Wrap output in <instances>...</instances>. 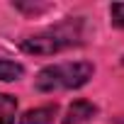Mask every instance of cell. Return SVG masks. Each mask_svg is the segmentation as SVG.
<instances>
[{
  "mask_svg": "<svg viewBox=\"0 0 124 124\" xmlns=\"http://www.w3.org/2000/svg\"><path fill=\"white\" fill-rule=\"evenodd\" d=\"M83 41V24L80 20H68V22H61L41 34H34V37H27L20 41V49L24 54H32V56H54L63 49H71V46H78Z\"/></svg>",
  "mask_w": 124,
  "mask_h": 124,
  "instance_id": "obj_1",
  "label": "cell"
},
{
  "mask_svg": "<svg viewBox=\"0 0 124 124\" xmlns=\"http://www.w3.org/2000/svg\"><path fill=\"white\" fill-rule=\"evenodd\" d=\"M93 63L73 61V63H54L37 73L34 88L39 93H56V90H76L83 88L93 78Z\"/></svg>",
  "mask_w": 124,
  "mask_h": 124,
  "instance_id": "obj_2",
  "label": "cell"
},
{
  "mask_svg": "<svg viewBox=\"0 0 124 124\" xmlns=\"http://www.w3.org/2000/svg\"><path fill=\"white\" fill-rule=\"evenodd\" d=\"M95 114H97V107H95L93 102H88V100H76V102L66 109L61 124H85V122H90Z\"/></svg>",
  "mask_w": 124,
  "mask_h": 124,
  "instance_id": "obj_3",
  "label": "cell"
},
{
  "mask_svg": "<svg viewBox=\"0 0 124 124\" xmlns=\"http://www.w3.org/2000/svg\"><path fill=\"white\" fill-rule=\"evenodd\" d=\"M56 117V105H46V107H37L29 109L20 117V124H51Z\"/></svg>",
  "mask_w": 124,
  "mask_h": 124,
  "instance_id": "obj_4",
  "label": "cell"
},
{
  "mask_svg": "<svg viewBox=\"0 0 124 124\" xmlns=\"http://www.w3.org/2000/svg\"><path fill=\"white\" fill-rule=\"evenodd\" d=\"M22 76H24V66H22V63H15V61H8V58H0V80H3V83L20 80Z\"/></svg>",
  "mask_w": 124,
  "mask_h": 124,
  "instance_id": "obj_5",
  "label": "cell"
},
{
  "mask_svg": "<svg viewBox=\"0 0 124 124\" xmlns=\"http://www.w3.org/2000/svg\"><path fill=\"white\" fill-rule=\"evenodd\" d=\"M15 112H17V100L12 95L0 93V124H15Z\"/></svg>",
  "mask_w": 124,
  "mask_h": 124,
  "instance_id": "obj_6",
  "label": "cell"
},
{
  "mask_svg": "<svg viewBox=\"0 0 124 124\" xmlns=\"http://www.w3.org/2000/svg\"><path fill=\"white\" fill-rule=\"evenodd\" d=\"M109 17H112V24L124 29V3H114L109 8Z\"/></svg>",
  "mask_w": 124,
  "mask_h": 124,
  "instance_id": "obj_7",
  "label": "cell"
},
{
  "mask_svg": "<svg viewBox=\"0 0 124 124\" xmlns=\"http://www.w3.org/2000/svg\"><path fill=\"white\" fill-rule=\"evenodd\" d=\"M15 8H17V10H24V12H44V10H49L51 5H22V3H15Z\"/></svg>",
  "mask_w": 124,
  "mask_h": 124,
  "instance_id": "obj_8",
  "label": "cell"
}]
</instances>
